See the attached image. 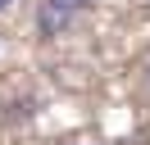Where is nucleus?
<instances>
[{
    "mask_svg": "<svg viewBox=\"0 0 150 145\" xmlns=\"http://www.w3.org/2000/svg\"><path fill=\"white\" fill-rule=\"evenodd\" d=\"M96 0H41L37 5V32L46 36V41H55L59 32H68L73 27L77 14H86Z\"/></svg>",
    "mask_w": 150,
    "mask_h": 145,
    "instance_id": "1",
    "label": "nucleus"
},
{
    "mask_svg": "<svg viewBox=\"0 0 150 145\" xmlns=\"http://www.w3.org/2000/svg\"><path fill=\"white\" fill-rule=\"evenodd\" d=\"M0 9H9V0H0Z\"/></svg>",
    "mask_w": 150,
    "mask_h": 145,
    "instance_id": "2",
    "label": "nucleus"
}]
</instances>
